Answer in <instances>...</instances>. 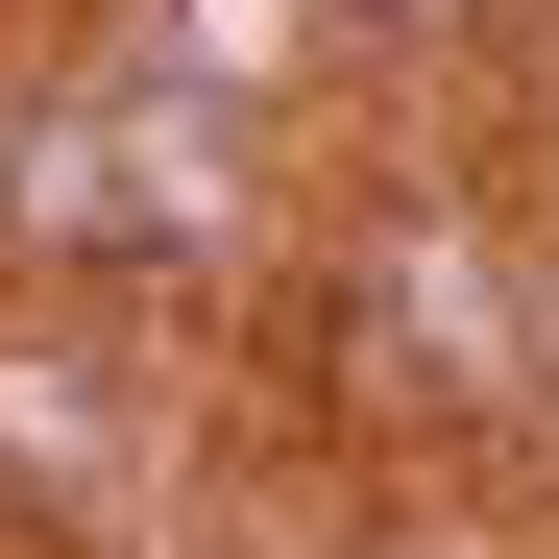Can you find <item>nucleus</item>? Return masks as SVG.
I'll return each mask as SVG.
<instances>
[{
  "label": "nucleus",
  "mask_w": 559,
  "mask_h": 559,
  "mask_svg": "<svg viewBox=\"0 0 559 559\" xmlns=\"http://www.w3.org/2000/svg\"><path fill=\"white\" fill-rule=\"evenodd\" d=\"M73 49L170 73V98H243V122H293V98H341V73H365V0H98Z\"/></svg>",
  "instance_id": "1"
}]
</instances>
